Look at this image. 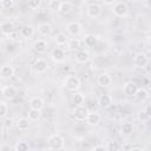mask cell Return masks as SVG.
<instances>
[{"label":"cell","instance_id":"cell-1","mask_svg":"<svg viewBox=\"0 0 151 151\" xmlns=\"http://www.w3.org/2000/svg\"><path fill=\"white\" fill-rule=\"evenodd\" d=\"M64 144H65L64 138L58 133H53L48 138V146L52 150H60L64 147Z\"/></svg>","mask_w":151,"mask_h":151},{"label":"cell","instance_id":"cell-2","mask_svg":"<svg viewBox=\"0 0 151 151\" xmlns=\"http://www.w3.org/2000/svg\"><path fill=\"white\" fill-rule=\"evenodd\" d=\"M112 12L116 17H119V18H124L127 15V12H129V8H127V5L124 2V1H117L114 4V6L112 7Z\"/></svg>","mask_w":151,"mask_h":151},{"label":"cell","instance_id":"cell-3","mask_svg":"<svg viewBox=\"0 0 151 151\" xmlns=\"http://www.w3.org/2000/svg\"><path fill=\"white\" fill-rule=\"evenodd\" d=\"M101 12H103V8L99 4H90L87 7H86V14L92 18V19H96V18H99L101 15Z\"/></svg>","mask_w":151,"mask_h":151},{"label":"cell","instance_id":"cell-4","mask_svg":"<svg viewBox=\"0 0 151 151\" xmlns=\"http://www.w3.org/2000/svg\"><path fill=\"white\" fill-rule=\"evenodd\" d=\"M80 85H81L80 79L78 77H76V76H68L65 79V86L70 91H77L80 87Z\"/></svg>","mask_w":151,"mask_h":151},{"label":"cell","instance_id":"cell-5","mask_svg":"<svg viewBox=\"0 0 151 151\" xmlns=\"http://www.w3.org/2000/svg\"><path fill=\"white\" fill-rule=\"evenodd\" d=\"M88 113H90V112H88L87 107L84 106V105L76 106V107H74V111H73V116H74V118H76L77 120H79V122H81V120H86Z\"/></svg>","mask_w":151,"mask_h":151},{"label":"cell","instance_id":"cell-6","mask_svg":"<svg viewBox=\"0 0 151 151\" xmlns=\"http://www.w3.org/2000/svg\"><path fill=\"white\" fill-rule=\"evenodd\" d=\"M149 64V57L145 53H137L133 58V65L138 68H143Z\"/></svg>","mask_w":151,"mask_h":151},{"label":"cell","instance_id":"cell-7","mask_svg":"<svg viewBox=\"0 0 151 151\" xmlns=\"http://www.w3.org/2000/svg\"><path fill=\"white\" fill-rule=\"evenodd\" d=\"M66 28H67V32H68L71 35H73V37H77V35H79V34L81 33V26H80V24L77 22V21H71V22H68L67 26H66Z\"/></svg>","mask_w":151,"mask_h":151},{"label":"cell","instance_id":"cell-8","mask_svg":"<svg viewBox=\"0 0 151 151\" xmlns=\"http://www.w3.org/2000/svg\"><path fill=\"white\" fill-rule=\"evenodd\" d=\"M33 67H34V71H35L37 73H45V72L47 71V68H48V63H47L45 59L39 58V59L35 60Z\"/></svg>","mask_w":151,"mask_h":151},{"label":"cell","instance_id":"cell-9","mask_svg":"<svg viewBox=\"0 0 151 151\" xmlns=\"http://www.w3.org/2000/svg\"><path fill=\"white\" fill-rule=\"evenodd\" d=\"M138 88H139V87H138L133 81H127V83H125V85H124V87H123V91H124V93H125L126 96L134 97L136 93H137V91H138Z\"/></svg>","mask_w":151,"mask_h":151},{"label":"cell","instance_id":"cell-10","mask_svg":"<svg viewBox=\"0 0 151 151\" xmlns=\"http://www.w3.org/2000/svg\"><path fill=\"white\" fill-rule=\"evenodd\" d=\"M0 29H1V33L4 35L9 37L11 34L14 33V25L11 21H2L0 24Z\"/></svg>","mask_w":151,"mask_h":151},{"label":"cell","instance_id":"cell-11","mask_svg":"<svg viewBox=\"0 0 151 151\" xmlns=\"http://www.w3.org/2000/svg\"><path fill=\"white\" fill-rule=\"evenodd\" d=\"M98 104L100 107L103 109H107L112 105V97L107 93H104V94H100L99 98H98Z\"/></svg>","mask_w":151,"mask_h":151},{"label":"cell","instance_id":"cell-12","mask_svg":"<svg viewBox=\"0 0 151 151\" xmlns=\"http://www.w3.org/2000/svg\"><path fill=\"white\" fill-rule=\"evenodd\" d=\"M97 81H98V85H100L101 87H109L112 84V78L107 73H101L98 76Z\"/></svg>","mask_w":151,"mask_h":151},{"label":"cell","instance_id":"cell-13","mask_svg":"<svg viewBox=\"0 0 151 151\" xmlns=\"http://www.w3.org/2000/svg\"><path fill=\"white\" fill-rule=\"evenodd\" d=\"M1 92H2V96H4L6 99H13V98H15V96H17V88H15L14 86H11V85L4 86L2 90H1Z\"/></svg>","mask_w":151,"mask_h":151},{"label":"cell","instance_id":"cell-14","mask_svg":"<svg viewBox=\"0 0 151 151\" xmlns=\"http://www.w3.org/2000/svg\"><path fill=\"white\" fill-rule=\"evenodd\" d=\"M100 119H101L100 113H98V112H90L87 118H86V123L88 125H91V126H96V125H98L100 123Z\"/></svg>","mask_w":151,"mask_h":151},{"label":"cell","instance_id":"cell-15","mask_svg":"<svg viewBox=\"0 0 151 151\" xmlns=\"http://www.w3.org/2000/svg\"><path fill=\"white\" fill-rule=\"evenodd\" d=\"M51 57L52 59L55 61V63H61L64 59H65V52L61 47H55L52 53H51Z\"/></svg>","mask_w":151,"mask_h":151},{"label":"cell","instance_id":"cell-16","mask_svg":"<svg viewBox=\"0 0 151 151\" xmlns=\"http://www.w3.org/2000/svg\"><path fill=\"white\" fill-rule=\"evenodd\" d=\"M29 106H31V109L41 111L44 109V106H45V103H44V100L40 97H33L29 100Z\"/></svg>","mask_w":151,"mask_h":151},{"label":"cell","instance_id":"cell-17","mask_svg":"<svg viewBox=\"0 0 151 151\" xmlns=\"http://www.w3.org/2000/svg\"><path fill=\"white\" fill-rule=\"evenodd\" d=\"M0 74L4 79H9L14 76V68L9 65H4L0 70Z\"/></svg>","mask_w":151,"mask_h":151},{"label":"cell","instance_id":"cell-18","mask_svg":"<svg viewBox=\"0 0 151 151\" xmlns=\"http://www.w3.org/2000/svg\"><path fill=\"white\" fill-rule=\"evenodd\" d=\"M38 32L44 35V37H47L52 33V25L51 24H47V22H44V24H40L38 26Z\"/></svg>","mask_w":151,"mask_h":151},{"label":"cell","instance_id":"cell-19","mask_svg":"<svg viewBox=\"0 0 151 151\" xmlns=\"http://www.w3.org/2000/svg\"><path fill=\"white\" fill-rule=\"evenodd\" d=\"M88 59H90V54H88V52L85 51V50L78 51V52L76 53V60H77L78 63H80V64H85V63H87Z\"/></svg>","mask_w":151,"mask_h":151},{"label":"cell","instance_id":"cell-20","mask_svg":"<svg viewBox=\"0 0 151 151\" xmlns=\"http://www.w3.org/2000/svg\"><path fill=\"white\" fill-rule=\"evenodd\" d=\"M29 125H31V120L28 119V118H19L18 120H17V127H18V130H20V131H26V130H28L29 129Z\"/></svg>","mask_w":151,"mask_h":151},{"label":"cell","instance_id":"cell-21","mask_svg":"<svg viewBox=\"0 0 151 151\" xmlns=\"http://www.w3.org/2000/svg\"><path fill=\"white\" fill-rule=\"evenodd\" d=\"M20 34H21L24 38L29 39V38H32L33 34H34V28H33L31 25H25V26L21 27V29H20Z\"/></svg>","mask_w":151,"mask_h":151},{"label":"cell","instance_id":"cell-22","mask_svg":"<svg viewBox=\"0 0 151 151\" xmlns=\"http://www.w3.org/2000/svg\"><path fill=\"white\" fill-rule=\"evenodd\" d=\"M97 42H98V38L94 34H86L84 37V44L87 47H93L97 45Z\"/></svg>","mask_w":151,"mask_h":151},{"label":"cell","instance_id":"cell-23","mask_svg":"<svg viewBox=\"0 0 151 151\" xmlns=\"http://www.w3.org/2000/svg\"><path fill=\"white\" fill-rule=\"evenodd\" d=\"M34 50L38 52V53H44L46 50H47V42H46V40H44V39H39V40H37L35 42H34Z\"/></svg>","mask_w":151,"mask_h":151},{"label":"cell","instance_id":"cell-24","mask_svg":"<svg viewBox=\"0 0 151 151\" xmlns=\"http://www.w3.org/2000/svg\"><path fill=\"white\" fill-rule=\"evenodd\" d=\"M72 9H73V4L71 1H61L60 9H59L61 14H68Z\"/></svg>","mask_w":151,"mask_h":151},{"label":"cell","instance_id":"cell-25","mask_svg":"<svg viewBox=\"0 0 151 151\" xmlns=\"http://www.w3.org/2000/svg\"><path fill=\"white\" fill-rule=\"evenodd\" d=\"M120 132H122V134H124V136H130V134H132V132H133V125H132L131 123H123V125H122V127H120Z\"/></svg>","mask_w":151,"mask_h":151},{"label":"cell","instance_id":"cell-26","mask_svg":"<svg viewBox=\"0 0 151 151\" xmlns=\"http://www.w3.org/2000/svg\"><path fill=\"white\" fill-rule=\"evenodd\" d=\"M40 117H41V113L39 110H34V109L28 110V119L31 122H37V120H39Z\"/></svg>","mask_w":151,"mask_h":151},{"label":"cell","instance_id":"cell-27","mask_svg":"<svg viewBox=\"0 0 151 151\" xmlns=\"http://www.w3.org/2000/svg\"><path fill=\"white\" fill-rule=\"evenodd\" d=\"M139 101H144V100H146L147 98H149V93H147V91L145 90V88H138V91H137V93H136V96H134Z\"/></svg>","mask_w":151,"mask_h":151},{"label":"cell","instance_id":"cell-28","mask_svg":"<svg viewBox=\"0 0 151 151\" xmlns=\"http://www.w3.org/2000/svg\"><path fill=\"white\" fill-rule=\"evenodd\" d=\"M14 151H29V145L27 142H24V140H20L15 144L14 146Z\"/></svg>","mask_w":151,"mask_h":151},{"label":"cell","instance_id":"cell-29","mask_svg":"<svg viewBox=\"0 0 151 151\" xmlns=\"http://www.w3.org/2000/svg\"><path fill=\"white\" fill-rule=\"evenodd\" d=\"M80 47V40L77 38H72L68 40V48L71 51H77Z\"/></svg>","mask_w":151,"mask_h":151},{"label":"cell","instance_id":"cell-30","mask_svg":"<svg viewBox=\"0 0 151 151\" xmlns=\"http://www.w3.org/2000/svg\"><path fill=\"white\" fill-rule=\"evenodd\" d=\"M72 103L76 106L83 105V103H84V96L81 93H74V94H72Z\"/></svg>","mask_w":151,"mask_h":151},{"label":"cell","instance_id":"cell-31","mask_svg":"<svg viewBox=\"0 0 151 151\" xmlns=\"http://www.w3.org/2000/svg\"><path fill=\"white\" fill-rule=\"evenodd\" d=\"M107 151H119L120 150V144L117 140H110L107 143Z\"/></svg>","mask_w":151,"mask_h":151},{"label":"cell","instance_id":"cell-32","mask_svg":"<svg viewBox=\"0 0 151 151\" xmlns=\"http://www.w3.org/2000/svg\"><path fill=\"white\" fill-rule=\"evenodd\" d=\"M60 5H61V1H58V0H51L47 4L48 9H51V11H58V12L60 9Z\"/></svg>","mask_w":151,"mask_h":151},{"label":"cell","instance_id":"cell-33","mask_svg":"<svg viewBox=\"0 0 151 151\" xmlns=\"http://www.w3.org/2000/svg\"><path fill=\"white\" fill-rule=\"evenodd\" d=\"M7 113H8V105L5 101H1L0 103V117L2 119H5L6 116H7Z\"/></svg>","mask_w":151,"mask_h":151},{"label":"cell","instance_id":"cell-34","mask_svg":"<svg viewBox=\"0 0 151 151\" xmlns=\"http://www.w3.org/2000/svg\"><path fill=\"white\" fill-rule=\"evenodd\" d=\"M66 41H67V37H66V34H64V33H58L57 35H55V42L58 44V45H64V44H66Z\"/></svg>","mask_w":151,"mask_h":151},{"label":"cell","instance_id":"cell-35","mask_svg":"<svg viewBox=\"0 0 151 151\" xmlns=\"http://www.w3.org/2000/svg\"><path fill=\"white\" fill-rule=\"evenodd\" d=\"M14 5H15V1H14V0H1V1H0V6H1L2 8H5V9L11 8V7H13Z\"/></svg>","mask_w":151,"mask_h":151},{"label":"cell","instance_id":"cell-36","mask_svg":"<svg viewBox=\"0 0 151 151\" xmlns=\"http://www.w3.org/2000/svg\"><path fill=\"white\" fill-rule=\"evenodd\" d=\"M41 5V1L40 0H32V1H28L27 2V6L31 8V9H38Z\"/></svg>","mask_w":151,"mask_h":151},{"label":"cell","instance_id":"cell-37","mask_svg":"<svg viewBox=\"0 0 151 151\" xmlns=\"http://www.w3.org/2000/svg\"><path fill=\"white\" fill-rule=\"evenodd\" d=\"M12 124H13V120L11 118H5L2 123V129H11Z\"/></svg>","mask_w":151,"mask_h":151},{"label":"cell","instance_id":"cell-38","mask_svg":"<svg viewBox=\"0 0 151 151\" xmlns=\"http://www.w3.org/2000/svg\"><path fill=\"white\" fill-rule=\"evenodd\" d=\"M147 119H149V116L146 114L145 110H143V111H140V112L138 113V120H140V122H146Z\"/></svg>","mask_w":151,"mask_h":151},{"label":"cell","instance_id":"cell-39","mask_svg":"<svg viewBox=\"0 0 151 151\" xmlns=\"http://www.w3.org/2000/svg\"><path fill=\"white\" fill-rule=\"evenodd\" d=\"M93 151H106V150H105L104 146H101V145H97V146H94Z\"/></svg>","mask_w":151,"mask_h":151},{"label":"cell","instance_id":"cell-40","mask_svg":"<svg viewBox=\"0 0 151 151\" xmlns=\"http://www.w3.org/2000/svg\"><path fill=\"white\" fill-rule=\"evenodd\" d=\"M145 112H146V114L149 117H151V105H149V106L145 107Z\"/></svg>","mask_w":151,"mask_h":151},{"label":"cell","instance_id":"cell-41","mask_svg":"<svg viewBox=\"0 0 151 151\" xmlns=\"http://www.w3.org/2000/svg\"><path fill=\"white\" fill-rule=\"evenodd\" d=\"M1 151H9V145H2Z\"/></svg>","mask_w":151,"mask_h":151},{"label":"cell","instance_id":"cell-42","mask_svg":"<svg viewBox=\"0 0 151 151\" xmlns=\"http://www.w3.org/2000/svg\"><path fill=\"white\" fill-rule=\"evenodd\" d=\"M130 151H143V150H142L140 147H132Z\"/></svg>","mask_w":151,"mask_h":151},{"label":"cell","instance_id":"cell-43","mask_svg":"<svg viewBox=\"0 0 151 151\" xmlns=\"http://www.w3.org/2000/svg\"><path fill=\"white\" fill-rule=\"evenodd\" d=\"M147 42H149V45L151 46V35H150V37L147 38Z\"/></svg>","mask_w":151,"mask_h":151},{"label":"cell","instance_id":"cell-44","mask_svg":"<svg viewBox=\"0 0 151 151\" xmlns=\"http://www.w3.org/2000/svg\"><path fill=\"white\" fill-rule=\"evenodd\" d=\"M147 6H149V7H151V1H149V2H147Z\"/></svg>","mask_w":151,"mask_h":151},{"label":"cell","instance_id":"cell-45","mask_svg":"<svg viewBox=\"0 0 151 151\" xmlns=\"http://www.w3.org/2000/svg\"><path fill=\"white\" fill-rule=\"evenodd\" d=\"M150 58H151V50H150Z\"/></svg>","mask_w":151,"mask_h":151},{"label":"cell","instance_id":"cell-46","mask_svg":"<svg viewBox=\"0 0 151 151\" xmlns=\"http://www.w3.org/2000/svg\"><path fill=\"white\" fill-rule=\"evenodd\" d=\"M150 74H151V67H150Z\"/></svg>","mask_w":151,"mask_h":151},{"label":"cell","instance_id":"cell-47","mask_svg":"<svg viewBox=\"0 0 151 151\" xmlns=\"http://www.w3.org/2000/svg\"><path fill=\"white\" fill-rule=\"evenodd\" d=\"M150 88H151V83H150Z\"/></svg>","mask_w":151,"mask_h":151}]
</instances>
